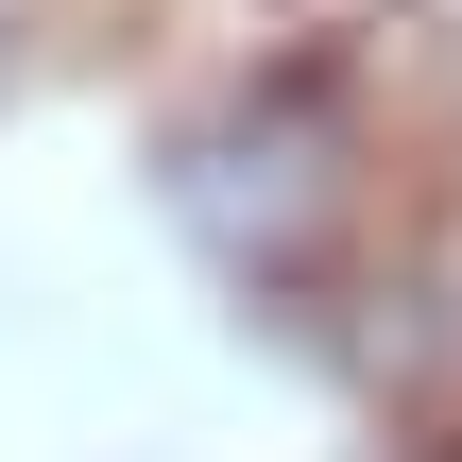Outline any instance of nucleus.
<instances>
[{
	"mask_svg": "<svg viewBox=\"0 0 462 462\" xmlns=\"http://www.w3.org/2000/svg\"><path fill=\"white\" fill-rule=\"evenodd\" d=\"M171 206L189 240L274 291V309H326L377 240H394V189H377V69L343 34H257L206 69V103L171 120Z\"/></svg>",
	"mask_w": 462,
	"mask_h": 462,
	"instance_id": "1",
	"label": "nucleus"
},
{
	"mask_svg": "<svg viewBox=\"0 0 462 462\" xmlns=\"http://www.w3.org/2000/svg\"><path fill=\"white\" fill-rule=\"evenodd\" d=\"M223 17H240L223 51H257V34H326V0H223Z\"/></svg>",
	"mask_w": 462,
	"mask_h": 462,
	"instance_id": "2",
	"label": "nucleus"
}]
</instances>
